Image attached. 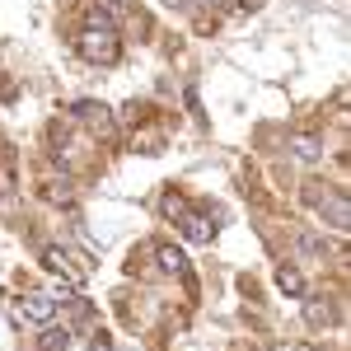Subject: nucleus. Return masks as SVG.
Returning a JSON list of instances; mask_svg holds the SVG:
<instances>
[{
	"mask_svg": "<svg viewBox=\"0 0 351 351\" xmlns=\"http://www.w3.org/2000/svg\"><path fill=\"white\" fill-rule=\"evenodd\" d=\"M136 145H141V155H160V150H164V132L145 127V132L136 136Z\"/></svg>",
	"mask_w": 351,
	"mask_h": 351,
	"instance_id": "f8f14e48",
	"label": "nucleus"
},
{
	"mask_svg": "<svg viewBox=\"0 0 351 351\" xmlns=\"http://www.w3.org/2000/svg\"><path fill=\"white\" fill-rule=\"evenodd\" d=\"M155 258H160V267L169 271V276H188V258H183V248L160 243V248H155Z\"/></svg>",
	"mask_w": 351,
	"mask_h": 351,
	"instance_id": "0eeeda50",
	"label": "nucleus"
},
{
	"mask_svg": "<svg viewBox=\"0 0 351 351\" xmlns=\"http://www.w3.org/2000/svg\"><path fill=\"white\" fill-rule=\"evenodd\" d=\"M14 314H19V319H28V324H52L56 295H47V291H28V295L14 300Z\"/></svg>",
	"mask_w": 351,
	"mask_h": 351,
	"instance_id": "7ed1b4c3",
	"label": "nucleus"
},
{
	"mask_svg": "<svg viewBox=\"0 0 351 351\" xmlns=\"http://www.w3.org/2000/svg\"><path fill=\"white\" fill-rule=\"evenodd\" d=\"M314 211H319L324 225H332V230H351V202H347V192H342V188H332Z\"/></svg>",
	"mask_w": 351,
	"mask_h": 351,
	"instance_id": "20e7f679",
	"label": "nucleus"
},
{
	"mask_svg": "<svg viewBox=\"0 0 351 351\" xmlns=\"http://www.w3.org/2000/svg\"><path fill=\"white\" fill-rule=\"evenodd\" d=\"M291 155H295V160H319V155H324V141L309 136V132H295L291 136Z\"/></svg>",
	"mask_w": 351,
	"mask_h": 351,
	"instance_id": "6e6552de",
	"label": "nucleus"
},
{
	"mask_svg": "<svg viewBox=\"0 0 351 351\" xmlns=\"http://www.w3.org/2000/svg\"><path fill=\"white\" fill-rule=\"evenodd\" d=\"M178 225H183V234H188L192 243H211V239H216V225H211V220L202 216V211H192V206H183Z\"/></svg>",
	"mask_w": 351,
	"mask_h": 351,
	"instance_id": "423d86ee",
	"label": "nucleus"
},
{
	"mask_svg": "<svg viewBox=\"0 0 351 351\" xmlns=\"http://www.w3.org/2000/svg\"><path fill=\"white\" fill-rule=\"evenodd\" d=\"M206 5H211V0H206Z\"/></svg>",
	"mask_w": 351,
	"mask_h": 351,
	"instance_id": "a211bd4d",
	"label": "nucleus"
},
{
	"mask_svg": "<svg viewBox=\"0 0 351 351\" xmlns=\"http://www.w3.org/2000/svg\"><path fill=\"white\" fill-rule=\"evenodd\" d=\"M276 286L286 291V295H304V276L295 267H276Z\"/></svg>",
	"mask_w": 351,
	"mask_h": 351,
	"instance_id": "9d476101",
	"label": "nucleus"
},
{
	"mask_svg": "<svg viewBox=\"0 0 351 351\" xmlns=\"http://www.w3.org/2000/svg\"><path fill=\"white\" fill-rule=\"evenodd\" d=\"M66 347H71V328H47L38 342V351H66Z\"/></svg>",
	"mask_w": 351,
	"mask_h": 351,
	"instance_id": "9b49d317",
	"label": "nucleus"
},
{
	"mask_svg": "<svg viewBox=\"0 0 351 351\" xmlns=\"http://www.w3.org/2000/svg\"><path fill=\"white\" fill-rule=\"evenodd\" d=\"M43 267H47V271H56V276H71V286H80V281H84V271H89V263L52 243V248H43Z\"/></svg>",
	"mask_w": 351,
	"mask_h": 351,
	"instance_id": "f03ea898",
	"label": "nucleus"
},
{
	"mask_svg": "<svg viewBox=\"0 0 351 351\" xmlns=\"http://www.w3.org/2000/svg\"><path fill=\"white\" fill-rule=\"evenodd\" d=\"M183 206H188V202H183L178 192H169V197H164V216H169V220H178V216H183Z\"/></svg>",
	"mask_w": 351,
	"mask_h": 351,
	"instance_id": "4468645a",
	"label": "nucleus"
},
{
	"mask_svg": "<svg viewBox=\"0 0 351 351\" xmlns=\"http://www.w3.org/2000/svg\"><path fill=\"white\" fill-rule=\"evenodd\" d=\"M304 324L309 328H328L332 324V304H328V300H304Z\"/></svg>",
	"mask_w": 351,
	"mask_h": 351,
	"instance_id": "1a4fd4ad",
	"label": "nucleus"
},
{
	"mask_svg": "<svg viewBox=\"0 0 351 351\" xmlns=\"http://www.w3.org/2000/svg\"><path fill=\"white\" fill-rule=\"evenodd\" d=\"M43 197H47V202H71V178H61V183L47 178V183H43Z\"/></svg>",
	"mask_w": 351,
	"mask_h": 351,
	"instance_id": "ddd939ff",
	"label": "nucleus"
},
{
	"mask_svg": "<svg viewBox=\"0 0 351 351\" xmlns=\"http://www.w3.org/2000/svg\"><path fill=\"white\" fill-rule=\"evenodd\" d=\"M75 47L89 66H117V56H122V43H117V28H99V24H84L80 38H75Z\"/></svg>",
	"mask_w": 351,
	"mask_h": 351,
	"instance_id": "f257e3e1",
	"label": "nucleus"
},
{
	"mask_svg": "<svg viewBox=\"0 0 351 351\" xmlns=\"http://www.w3.org/2000/svg\"><path fill=\"white\" fill-rule=\"evenodd\" d=\"M304 188H309V192H304V197H309V206H319V202H324L328 192H332L328 183H304Z\"/></svg>",
	"mask_w": 351,
	"mask_h": 351,
	"instance_id": "2eb2a0df",
	"label": "nucleus"
},
{
	"mask_svg": "<svg viewBox=\"0 0 351 351\" xmlns=\"http://www.w3.org/2000/svg\"><path fill=\"white\" fill-rule=\"evenodd\" d=\"M89 351H112V342H108V337H104V332H99V337L89 342Z\"/></svg>",
	"mask_w": 351,
	"mask_h": 351,
	"instance_id": "f3484780",
	"label": "nucleus"
},
{
	"mask_svg": "<svg viewBox=\"0 0 351 351\" xmlns=\"http://www.w3.org/2000/svg\"><path fill=\"white\" fill-rule=\"evenodd\" d=\"M75 112H80L84 122H89V132L104 136V141H117V122H112V112L104 108V104H75Z\"/></svg>",
	"mask_w": 351,
	"mask_h": 351,
	"instance_id": "39448f33",
	"label": "nucleus"
},
{
	"mask_svg": "<svg viewBox=\"0 0 351 351\" xmlns=\"http://www.w3.org/2000/svg\"><path fill=\"white\" fill-rule=\"evenodd\" d=\"M258 5H263V0H234V10H239V14H253Z\"/></svg>",
	"mask_w": 351,
	"mask_h": 351,
	"instance_id": "dca6fc26",
	"label": "nucleus"
}]
</instances>
